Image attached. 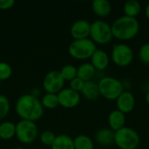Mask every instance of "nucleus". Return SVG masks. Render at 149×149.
Segmentation results:
<instances>
[{
  "label": "nucleus",
  "mask_w": 149,
  "mask_h": 149,
  "mask_svg": "<svg viewBox=\"0 0 149 149\" xmlns=\"http://www.w3.org/2000/svg\"><path fill=\"white\" fill-rule=\"evenodd\" d=\"M16 113L25 120L36 121L44 113V107L41 101L32 94H24L18 98L16 103Z\"/></svg>",
  "instance_id": "obj_1"
},
{
  "label": "nucleus",
  "mask_w": 149,
  "mask_h": 149,
  "mask_svg": "<svg viewBox=\"0 0 149 149\" xmlns=\"http://www.w3.org/2000/svg\"><path fill=\"white\" fill-rule=\"evenodd\" d=\"M111 27L114 38L120 40H129L138 34L140 24L136 17H130L124 15L117 18Z\"/></svg>",
  "instance_id": "obj_2"
},
{
  "label": "nucleus",
  "mask_w": 149,
  "mask_h": 149,
  "mask_svg": "<svg viewBox=\"0 0 149 149\" xmlns=\"http://www.w3.org/2000/svg\"><path fill=\"white\" fill-rule=\"evenodd\" d=\"M96 50V45L91 38L73 40L68 47V52L70 56L79 60L91 58Z\"/></svg>",
  "instance_id": "obj_3"
},
{
  "label": "nucleus",
  "mask_w": 149,
  "mask_h": 149,
  "mask_svg": "<svg viewBox=\"0 0 149 149\" xmlns=\"http://www.w3.org/2000/svg\"><path fill=\"white\" fill-rule=\"evenodd\" d=\"M100 95L108 100H116L124 92V86L120 80L113 77H103L98 82Z\"/></svg>",
  "instance_id": "obj_4"
},
{
  "label": "nucleus",
  "mask_w": 149,
  "mask_h": 149,
  "mask_svg": "<svg viewBox=\"0 0 149 149\" xmlns=\"http://www.w3.org/2000/svg\"><path fill=\"white\" fill-rule=\"evenodd\" d=\"M140 141L139 134L131 127H124L115 132L114 143L120 149H136Z\"/></svg>",
  "instance_id": "obj_5"
},
{
  "label": "nucleus",
  "mask_w": 149,
  "mask_h": 149,
  "mask_svg": "<svg viewBox=\"0 0 149 149\" xmlns=\"http://www.w3.org/2000/svg\"><path fill=\"white\" fill-rule=\"evenodd\" d=\"M90 37L95 44L107 45L113 37L112 27L105 21L96 20L91 24Z\"/></svg>",
  "instance_id": "obj_6"
},
{
  "label": "nucleus",
  "mask_w": 149,
  "mask_h": 149,
  "mask_svg": "<svg viewBox=\"0 0 149 149\" xmlns=\"http://www.w3.org/2000/svg\"><path fill=\"white\" fill-rule=\"evenodd\" d=\"M38 136V127L34 121L21 120L16 124V137L24 144L32 143Z\"/></svg>",
  "instance_id": "obj_7"
},
{
  "label": "nucleus",
  "mask_w": 149,
  "mask_h": 149,
  "mask_svg": "<svg viewBox=\"0 0 149 149\" xmlns=\"http://www.w3.org/2000/svg\"><path fill=\"white\" fill-rule=\"evenodd\" d=\"M111 57L116 65L126 67L133 62L134 52L132 48L126 44H117L113 47Z\"/></svg>",
  "instance_id": "obj_8"
},
{
  "label": "nucleus",
  "mask_w": 149,
  "mask_h": 149,
  "mask_svg": "<svg viewBox=\"0 0 149 149\" xmlns=\"http://www.w3.org/2000/svg\"><path fill=\"white\" fill-rule=\"evenodd\" d=\"M65 80L59 71H51L44 78L43 87L47 93L58 94L64 86Z\"/></svg>",
  "instance_id": "obj_9"
},
{
  "label": "nucleus",
  "mask_w": 149,
  "mask_h": 149,
  "mask_svg": "<svg viewBox=\"0 0 149 149\" xmlns=\"http://www.w3.org/2000/svg\"><path fill=\"white\" fill-rule=\"evenodd\" d=\"M59 106L65 108H73L80 102L79 93L73 91L71 88H63L58 93Z\"/></svg>",
  "instance_id": "obj_10"
},
{
  "label": "nucleus",
  "mask_w": 149,
  "mask_h": 149,
  "mask_svg": "<svg viewBox=\"0 0 149 149\" xmlns=\"http://www.w3.org/2000/svg\"><path fill=\"white\" fill-rule=\"evenodd\" d=\"M91 31V24L86 19H79L75 21L71 26L70 32L72 37L76 39L88 38Z\"/></svg>",
  "instance_id": "obj_11"
},
{
  "label": "nucleus",
  "mask_w": 149,
  "mask_h": 149,
  "mask_svg": "<svg viewBox=\"0 0 149 149\" xmlns=\"http://www.w3.org/2000/svg\"><path fill=\"white\" fill-rule=\"evenodd\" d=\"M116 105L119 111L123 113H131L135 107V98L128 91H124L116 100Z\"/></svg>",
  "instance_id": "obj_12"
},
{
  "label": "nucleus",
  "mask_w": 149,
  "mask_h": 149,
  "mask_svg": "<svg viewBox=\"0 0 149 149\" xmlns=\"http://www.w3.org/2000/svg\"><path fill=\"white\" fill-rule=\"evenodd\" d=\"M91 64L96 71H103L107 69L109 65V57L105 51L97 49L91 57Z\"/></svg>",
  "instance_id": "obj_13"
},
{
  "label": "nucleus",
  "mask_w": 149,
  "mask_h": 149,
  "mask_svg": "<svg viewBox=\"0 0 149 149\" xmlns=\"http://www.w3.org/2000/svg\"><path fill=\"white\" fill-rule=\"evenodd\" d=\"M107 120H108V125L110 128L113 130L114 132H116L125 127L126 116H125V113H121L120 111L117 109V110L112 111L109 113Z\"/></svg>",
  "instance_id": "obj_14"
},
{
  "label": "nucleus",
  "mask_w": 149,
  "mask_h": 149,
  "mask_svg": "<svg viewBox=\"0 0 149 149\" xmlns=\"http://www.w3.org/2000/svg\"><path fill=\"white\" fill-rule=\"evenodd\" d=\"M114 136L115 132L112 130L110 127L101 128L100 129L95 135L96 141L102 146H110L114 143Z\"/></svg>",
  "instance_id": "obj_15"
},
{
  "label": "nucleus",
  "mask_w": 149,
  "mask_h": 149,
  "mask_svg": "<svg viewBox=\"0 0 149 149\" xmlns=\"http://www.w3.org/2000/svg\"><path fill=\"white\" fill-rule=\"evenodd\" d=\"M81 93L88 100H97L100 95L98 83L93 80L85 82V85L81 91Z\"/></svg>",
  "instance_id": "obj_16"
},
{
  "label": "nucleus",
  "mask_w": 149,
  "mask_h": 149,
  "mask_svg": "<svg viewBox=\"0 0 149 149\" xmlns=\"http://www.w3.org/2000/svg\"><path fill=\"white\" fill-rule=\"evenodd\" d=\"M95 74L96 69L91 63H84L77 68V77L85 82L93 80Z\"/></svg>",
  "instance_id": "obj_17"
},
{
  "label": "nucleus",
  "mask_w": 149,
  "mask_h": 149,
  "mask_svg": "<svg viewBox=\"0 0 149 149\" xmlns=\"http://www.w3.org/2000/svg\"><path fill=\"white\" fill-rule=\"evenodd\" d=\"M92 8L93 12L100 17H107L111 10V3L107 0H94L92 3Z\"/></svg>",
  "instance_id": "obj_18"
},
{
  "label": "nucleus",
  "mask_w": 149,
  "mask_h": 149,
  "mask_svg": "<svg viewBox=\"0 0 149 149\" xmlns=\"http://www.w3.org/2000/svg\"><path fill=\"white\" fill-rule=\"evenodd\" d=\"M52 149H75L73 139L65 134H60L56 136L53 144L51 147Z\"/></svg>",
  "instance_id": "obj_19"
},
{
  "label": "nucleus",
  "mask_w": 149,
  "mask_h": 149,
  "mask_svg": "<svg viewBox=\"0 0 149 149\" xmlns=\"http://www.w3.org/2000/svg\"><path fill=\"white\" fill-rule=\"evenodd\" d=\"M16 136V125L10 121H4L0 124V139L8 141Z\"/></svg>",
  "instance_id": "obj_20"
},
{
  "label": "nucleus",
  "mask_w": 149,
  "mask_h": 149,
  "mask_svg": "<svg viewBox=\"0 0 149 149\" xmlns=\"http://www.w3.org/2000/svg\"><path fill=\"white\" fill-rule=\"evenodd\" d=\"M123 10H124L125 16H127L130 17H136L141 12V6L138 1L129 0L125 3Z\"/></svg>",
  "instance_id": "obj_21"
},
{
  "label": "nucleus",
  "mask_w": 149,
  "mask_h": 149,
  "mask_svg": "<svg viewBox=\"0 0 149 149\" xmlns=\"http://www.w3.org/2000/svg\"><path fill=\"white\" fill-rule=\"evenodd\" d=\"M75 149H94L93 140L86 135L80 134L73 139Z\"/></svg>",
  "instance_id": "obj_22"
},
{
  "label": "nucleus",
  "mask_w": 149,
  "mask_h": 149,
  "mask_svg": "<svg viewBox=\"0 0 149 149\" xmlns=\"http://www.w3.org/2000/svg\"><path fill=\"white\" fill-rule=\"evenodd\" d=\"M41 104L43 107L47 109H54L59 106L58 94L56 93H47L45 94L41 100Z\"/></svg>",
  "instance_id": "obj_23"
},
{
  "label": "nucleus",
  "mask_w": 149,
  "mask_h": 149,
  "mask_svg": "<svg viewBox=\"0 0 149 149\" xmlns=\"http://www.w3.org/2000/svg\"><path fill=\"white\" fill-rule=\"evenodd\" d=\"M65 81H71L77 77V68L72 65H65L59 71Z\"/></svg>",
  "instance_id": "obj_24"
},
{
  "label": "nucleus",
  "mask_w": 149,
  "mask_h": 149,
  "mask_svg": "<svg viewBox=\"0 0 149 149\" xmlns=\"http://www.w3.org/2000/svg\"><path fill=\"white\" fill-rule=\"evenodd\" d=\"M10 101L4 95L0 94V120L4 119L10 112Z\"/></svg>",
  "instance_id": "obj_25"
},
{
  "label": "nucleus",
  "mask_w": 149,
  "mask_h": 149,
  "mask_svg": "<svg viewBox=\"0 0 149 149\" xmlns=\"http://www.w3.org/2000/svg\"><path fill=\"white\" fill-rule=\"evenodd\" d=\"M12 75V68L6 62H0V80H6Z\"/></svg>",
  "instance_id": "obj_26"
},
{
  "label": "nucleus",
  "mask_w": 149,
  "mask_h": 149,
  "mask_svg": "<svg viewBox=\"0 0 149 149\" xmlns=\"http://www.w3.org/2000/svg\"><path fill=\"white\" fill-rule=\"evenodd\" d=\"M139 58L144 65H149V43L142 45L139 50Z\"/></svg>",
  "instance_id": "obj_27"
},
{
  "label": "nucleus",
  "mask_w": 149,
  "mask_h": 149,
  "mask_svg": "<svg viewBox=\"0 0 149 149\" xmlns=\"http://www.w3.org/2000/svg\"><path fill=\"white\" fill-rule=\"evenodd\" d=\"M55 139H56V135L52 131H45L41 134V136H40L41 142L44 145L50 146V147H52Z\"/></svg>",
  "instance_id": "obj_28"
},
{
  "label": "nucleus",
  "mask_w": 149,
  "mask_h": 149,
  "mask_svg": "<svg viewBox=\"0 0 149 149\" xmlns=\"http://www.w3.org/2000/svg\"><path fill=\"white\" fill-rule=\"evenodd\" d=\"M84 85H85V81H83L81 79H79L78 77H76L75 79H73L72 80L70 81V88L78 93H79V92L81 93V91L84 87Z\"/></svg>",
  "instance_id": "obj_29"
},
{
  "label": "nucleus",
  "mask_w": 149,
  "mask_h": 149,
  "mask_svg": "<svg viewBox=\"0 0 149 149\" xmlns=\"http://www.w3.org/2000/svg\"><path fill=\"white\" fill-rule=\"evenodd\" d=\"M15 4L14 0H0V10H9Z\"/></svg>",
  "instance_id": "obj_30"
},
{
  "label": "nucleus",
  "mask_w": 149,
  "mask_h": 149,
  "mask_svg": "<svg viewBox=\"0 0 149 149\" xmlns=\"http://www.w3.org/2000/svg\"><path fill=\"white\" fill-rule=\"evenodd\" d=\"M145 14H146V17L149 19V3H148L147 7H146V9H145Z\"/></svg>",
  "instance_id": "obj_31"
},
{
  "label": "nucleus",
  "mask_w": 149,
  "mask_h": 149,
  "mask_svg": "<svg viewBox=\"0 0 149 149\" xmlns=\"http://www.w3.org/2000/svg\"><path fill=\"white\" fill-rule=\"evenodd\" d=\"M145 99H146L147 103L149 105V91L147 93V94H146V98H145Z\"/></svg>",
  "instance_id": "obj_32"
},
{
  "label": "nucleus",
  "mask_w": 149,
  "mask_h": 149,
  "mask_svg": "<svg viewBox=\"0 0 149 149\" xmlns=\"http://www.w3.org/2000/svg\"><path fill=\"white\" fill-rule=\"evenodd\" d=\"M14 149H24V148H16Z\"/></svg>",
  "instance_id": "obj_33"
},
{
  "label": "nucleus",
  "mask_w": 149,
  "mask_h": 149,
  "mask_svg": "<svg viewBox=\"0 0 149 149\" xmlns=\"http://www.w3.org/2000/svg\"><path fill=\"white\" fill-rule=\"evenodd\" d=\"M0 86H1V80H0Z\"/></svg>",
  "instance_id": "obj_34"
}]
</instances>
